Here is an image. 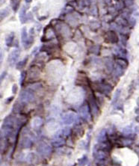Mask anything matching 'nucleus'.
Listing matches in <instances>:
<instances>
[{"mask_svg": "<svg viewBox=\"0 0 139 166\" xmlns=\"http://www.w3.org/2000/svg\"><path fill=\"white\" fill-rule=\"evenodd\" d=\"M52 112H53V114H58L60 112V109L58 108V106H54L52 108Z\"/></svg>", "mask_w": 139, "mask_h": 166, "instance_id": "obj_32", "label": "nucleus"}, {"mask_svg": "<svg viewBox=\"0 0 139 166\" xmlns=\"http://www.w3.org/2000/svg\"><path fill=\"white\" fill-rule=\"evenodd\" d=\"M124 5V3H123L122 2H117V3L116 4L117 9V10H120V9H122L124 8V6H123Z\"/></svg>", "mask_w": 139, "mask_h": 166, "instance_id": "obj_35", "label": "nucleus"}, {"mask_svg": "<svg viewBox=\"0 0 139 166\" xmlns=\"http://www.w3.org/2000/svg\"><path fill=\"white\" fill-rule=\"evenodd\" d=\"M114 72V75L116 77H120L122 75L124 74V69L123 68H121L120 66L117 65V64H115V67H114L113 71Z\"/></svg>", "mask_w": 139, "mask_h": 166, "instance_id": "obj_18", "label": "nucleus"}, {"mask_svg": "<svg viewBox=\"0 0 139 166\" xmlns=\"http://www.w3.org/2000/svg\"><path fill=\"white\" fill-rule=\"evenodd\" d=\"M116 64L120 66L121 68L125 69L128 66V62H127V61L125 59H117L116 60Z\"/></svg>", "mask_w": 139, "mask_h": 166, "instance_id": "obj_23", "label": "nucleus"}, {"mask_svg": "<svg viewBox=\"0 0 139 166\" xmlns=\"http://www.w3.org/2000/svg\"><path fill=\"white\" fill-rule=\"evenodd\" d=\"M35 99V93L31 91L28 90V89H25L23 91L20 93L19 95V100H20L21 103H32Z\"/></svg>", "mask_w": 139, "mask_h": 166, "instance_id": "obj_1", "label": "nucleus"}, {"mask_svg": "<svg viewBox=\"0 0 139 166\" xmlns=\"http://www.w3.org/2000/svg\"><path fill=\"white\" fill-rule=\"evenodd\" d=\"M28 73H26V74L28 75V78L31 80H35V79L38 78L40 74V70L37 66H33L31 67L29 70H28Z\"/></svg>", "mask_w": 139, "mask_h": 166, "instance_id": "obj_10", "label": "nucleus"}, {"mask_svg": "<svg viewBox=\"0 0 139 166\" xmlns=\"http://www.w3.org/2000/svg\"><path fill=\"white\" fill-rule=\"evenodd\" d=\"M89 108H90L91 114L94 116H96L98 114V106L97 103V100L95 97L92 95H90L89 97Z\"/></svg>", "mask_w": 139, "mask_h": 166, "instance_id": "obj_9", "label": "nucleus"}, {"mask_svg": "<svg viewBox=\"0 0 139 166\" xmlns=\"http://www.w3.org/2000/svg\"><path fill=\"white\" fill-rule=\"evenodd\" d=\"M52 147L49 144H48L46 142H42L38 147V152L44 156H49L52 153Z\"/></svg>", "mask_w": 139, "mask_h": 166, "instance_id": "obj_3", "label": "nucleus"}, {"mask_svg": "<svg viewBox=\"0 0 139 166\" xmlns=\"http://www.w3.org/2000/svg\"><path fill=\"white\" fill-rule=\"evenodd\" d=\"M134 132V129H133V126L132 125H128L126 127H124L122 130V134L124 136H128V135H132V133Z\"/></svg>", "mask_w": 139, "mask_h": 166, "instance_id": "obj_20", "label": "nucleus"}, {"mask_svg": "<svg viewBox=\"0 0 139 166\" xmlns=\"http://www.w3.org/2000/svg\"><path fill=\"white\" fill-rule=\"evenodd\" d=\"M33 144V140L29 135H24L21 140V147L23 148H29Z\"/></svg>", "mask_w": 139, "mask_h": 166, "instance_id": "obj_11", "label": "nucleus"}, {"mask_svg": "<svg viewBox=\"0 0 139 166\" xmlns=\"http://www.w3.org/2000/svg\"><path fill=\"white\" fill-rule=\"evenodd\" d=\"M26 8L25 6H23L22 8L20 9V11H19V20H20L21 23H26L27 22V19H26Z\"/></svg>", "mask_w": 139, "mask_h": 166, "instance_id": "obj_16", "label": "nucleus"}, {"mask_svg": "<svg viewBox=\"0 0 139 166\" xmlns=\"http://www.w3.org/2000/svg\"><path fill=\"white\" fill-rule=\"evenodd\" d=\"M1 151H2V143L0 142V153H1Z\"/></svg>", "mask_w": 139, "mask_h": 166, "instance_id": "obj_42", "label": "nucleus"}, {"mask_svg": "<svg viewBox=\"0 0 139 166\" xmlns=\"http://www.w3.org/2000/svg\"><path fill=\"white\" fill-rule=\"evenodd\" d=\"M137 104H138V106H139V97L138 98V100H137Z\"/></svg>", "mask_w": 139, "mask_h": 166, "instance_id": "obj_43", "label": "nucleus"}, {"mask_svg": "<svg viewBox=\"0 0 139 166\" xmlns=\"http://www.w3.org/2000/svg\"><path fill=\"white\" fill-rule=\"evenodd\" d=\"M88 158L86 155H84L82 157L79 159L78 164L79 166H85L88 164Z\"/></svg>", "mask_w": 139, "mask_h": 166, "instance_id": "obj_26", "label": "nucleus"}, {"mask_svg": "<svg viewBox=\"0 0 139 166\" xmlns=\"http://www.w3.org/2000/svg\"><path fill=\"white\" fill-rule=\"evenodd\" d=\"M9 14V10L8 8H5L0 10V18H4L7 17Z\"/></svg>", "mask_w": 139, "mask_h": 166, "instance_id": "obj_30", "label": "nucleus"}, {"mask_svg": "<svg viewBox=\"0 0 139 166\" xmlns=\"http://www.w3.org/2000/svg\"><path fill=\"white\" fill-rule=\"evenodd\" d=\"M102 166H103V165H102Z\"/></svg>", "mask_w": 139, "mask_h": 166, "instance_id": "obj_45", "label": "nucleus"}, {"mask_svg": "<svg viewBox=\"0 0 139 166\" xmlns=\"http://www.w3.org/2000/svg\"><path fill=\"white\" fill-rule=\"evenodd\" d=\"M26 3H30V2H32V0H25Z\"/></svg>", "mask_w": 139, "mask_h": 166, "instance_id": "obj_41", "label": "nucleus"}, {"mask_svg": "<svg viewBox=\"0 0 139 166\" xmlns=\"http://www.w3.org/2000/svg\"><path fill=\"white\" fill-rule=\"evenodd\" d=\"M90 52H91V53L97 55V54H99V52H100V47L98 45H92L90 47Z\"/></svg>", "mask_w": 139, "mask_h": 166, "instance_id": "obj_28", "label": "nucleus"}, {"mask_svg": "<svg viewBox=\"0 0 139 166\" xmlns=\"http://www.w3.org/2000/svg\"><path fill=\"white\" fill-rule=\"evenodd\" d=\"M14 38H15V35H14V32L10 33L6 36V38H5V43H6L7 47H12L14 42Z\"/></svg>", "mask_w": 139, "mask_h": 166, "instance_id": "obj_14", "label": "nucleus"}, {"mask_svg": "<svg viewBox=\"0 0 139 166\" xmlns=\"http://www.w3.org/2000/svg\"><path fill=\"white\" fill-rule=\"evenodd\" d=\"M3 59H4L3 52H0V69H1V68H2V62H3Z\"/></svg>", "mask_w": 139, "mask_h": 166, "instance_id": "obj_36", "label": "nucleus"}, {"mask_svg": "<svg viewBox=\"0 0 139 166\" xmlns=\"http://www.w3.org/2000/svg\"><path fill=\"white\" fill-rule=\"evenodd\" d=\"M61 121L65 125H71L78 121V117L73 112L65 113L61 117Z\"/></svg>", "mask_w": 139, "mask_h": 166, "instance_id": "obj_2", "label": "nucleus"}, {"mask_svg": "<svg viewBox=\"0 0 139 166\" xmlns=\"http://www.w3.org/2000/svg\"><path fill=\"white\" fill-rule=\"evenodd\" d=\"M28 38V31H27V29L26 27H23L21 31V41L22 43H25Z\"/></svg>", "mask_w": 139, "mask_h": 166, "instance_id": "obj_22", "label": "nucleus"}, {"mask_svg": "<svg viewBox=\"0 0 139 166\" xmlns=\"http://www.w3.org/2000/svg\"><path fill=\"white\" fill-rule=\"evenodd\" d=\"M26 71H22L20 73V76H19V85H23V82H24L25 80L26 79Z\"/></svg>", "mask_w": 139, "mask_h": 166, "instance_id": "obj_29", "label": "nucleus"}, {"mask_svg": "<svg viewBox=\"0 0 139 166\" xmlns=\"http://www.w3.org/2000/svg\"><path fill=\"white\" fill-rule=\"evenodd\" d=\"M97 91L103 94H108L112 91V86L107 83H98L97 85Z\"/></svg>", "mask_w": 139, "mask_h": 166, "instance_id": "obj_8", "label": "nucleus"}, {"mask_svg": "<svg viewBox=\"0 0 139 166\" xmlns=\"http://www.w3.org/2000/svg\"><path fill=\"white\" fill-rule=\"evenodd\" d=\"M11 5H12L13 10L14 11H17L20 5V0H12L11 1Z\"/></svg>", "mask_w": 139, "mask_h": 166, "instance_id": "obj_27", "label": "nucleus"}, {"mask_svg": "<svg viewBox=\"0 0 139 166\" xmlns=\"http://www.w3.org/2000/svg\"><path fill=\"white\" fill-rule=\"evenodd\" d=\"M104 65H105V68H106V71L108 72V73H111L112 71H113L114 69V63L112 61L111 59L109 58H106V59H104Z\"/></svg>", "mask_w": 139, "mask_h": 166, "instance_id": "obj_12", "label": "nucleus"}, {"mask_svg": "<svg viewBox=\"0 0 139 166\" xmlns=\"http://www.w3.org/2000/svg\"><path fill=\"white\" fill-rule=\"evenodd\" d=\"M65 141L64 138H54L52 141V144L56 147H60L65 144Z\"/></svg>", "mask_w": 139, "mask_h": 166, "instance_id": "obj_17", "label": "nucleus"}, {"mask_svg": "<svg viewBox=\"0 0 139 166\" xmlns=\"http://www.w3.org/2000/svg\"><path fill=\"white\" fill-rule=\"evenodd\" d=\"M13 99H14V96H13V97H9V99H7V100H6V103H10V102H11V100H12Z\"/></svg>", "mask_w": 139, "mask_h": 166, "instance_id": "obj_39", "label": "nucleus"}, {"mask_svg": "<svg viewBox=\"0 0 139 166\" xmlns=\"http://www.w3.org/2000/svg\"><path fill=\"white\" fill-rule=\"evenodd\" d=\"M79 114L80 117L83 118L85 121H89L90 118V108H89L88 105L85 104L83 105L79 109Z\"/></svg>", "mask_w": 139, "mask_h": 166, "instance_id": "obj_6", "label": "nucleus"}, {"mask_svg": "<svg viewBox=\"0 0 139 166\" xmlns=\"http://www.w3.org/2000/svg\"><path fill=\"white\" fill-rule=\"evenodd\" d=\"M88 1L90 2V4H94L97 2V0H88Z\"/></svg>", "mask_w": 139, "mask_h": 166, "instance_id": "obj_40", "label": "nucleus"}, {"mask_svg": "<svg viewBox=\"0 0 139 166\" xmlns=\"http://www.w3.org/2000/svg\"><path fill=\"white\" fill-rule=\"evenodd\" d=\"M124 5L126 7H130V6L134 5V1L133 0H125L124 1Z\"/></svg>", "mask_w": 139, "mask_h": 166, "instance_id": "obj_31", "label": "nucleus"}, {"mask_svg": "<svg viewBox=\"0 0 139 166\" xmlns=\"http://www.w3.org/2000/svg\"><path fill=\"white\" fill-rule=\"evenodd\" d=\"M106 130H102L100 132H99L98 135H97V142L98 143H100V142H106Z\"/></svg>", "mask_w": 139, "mask_h": 166, "instance_id": "obj_19", "label": "nucleus"}, {"mask_svg": "<svg viewBox=\"0 0 139 166\" xmlns=\"http://www.w3.org/2000/svg\"><path fill=\"white\" fill-rule=\"evenodd\" d=\"M104 40L108 43H117L119 41V38L115 31L110 30L105 34Z\"/></svg>", "mask_w": 139, "mask_h": 166, "instance_id": "obj_4", "label": "nucleus"}, {"mask_svg": "<svg viewBox=\"0 0 139 166\" xmlns=\"http://www.w3.org/2000/svg\"><path fill=\"white\" fill-rule=\"evenodd\" d=\"M33 43H34V37L30 36V37H28L27 40H26L25 43H23V47H25V49H28L31 47V46L33 44Z\"/></svg>", "mask_w": 139, "mask_h": 166, "instance_id": "obj_24", "label": "nucleus"}, {"mask_svg": "<svg viewBox=\"0 0 139 166\" xmlns=\"http://www.w3.org/2000/svg\"><path fill=\"white\" fill-rule=\"evenodd\" d=\"M120 93H121L120 89H117V90L116 91V92L115 93V94H114V97L113 98H112V100H111V104H112V105L117 103V101H118L119 98H120Z\"/></svg>", "mask_w": 139, "mask_h": 166, "instance_id": "obj_25", "label": "nucleus"}, {"mask_svg": "<svg viewBox=\"0 0 139 166\" xmlns=\"http://www.w3.org/2000/svg\"><path fill=\"white\" fill-rule=\"evenodd\" d=\"M28 59V56L25 57L23 60H21L20 61H19V62L17 64V65H16V68L17 70H21L23 69V68H25V66H26V64H27Z\"/></svg>", "mask_w": 139, "mask_h": 166, "instance_id": "obj_21", "label": "nucleus"}, {"mask_svg": "<svg viewBox=\"0 0 139 166\" xmlns=\"http://www.w3.org/2000/svg\"><path fill=\"white\" fill-rule=\"evenodd\" d=\"M36 53H38V47H35V49H34V50L31 52V54H36Z\"/></svg>", "mask_w": 139, "mask_h": 166, "instance_id": "obj_38", "label": "nucleus"}, {"mask_svg": "<svg viewBox=\"0 0 139 166\" xmlns=\"http://www.w3.org/2000/svg\"><path fill=\"white\" fill-rule=\"evenodd\" d=\"M115 1H117V2H118L119 0H115Z\"/></svg>", "mask_w": 139, "mask_h": 166, "instance_id": "obj_44", "label": "nucleus"}, {"mask_svg": "<svg viewBox=\"0 0 139 166\" xmlns=\"http://www.w3.org/2000/svg\"><path fill=\"white\" fill-rule=\"evenodd\" d=\"M104 2L108 6H111V0H104Z\"/></svg>", "mask_w": 139, "mask_h": 166, "instance_id": "obj_37", "label": "nucleus"}, {"mask_svg": "<svg viewBox=\"0 0 139 166\" xmlns=\"http://www.w3.org/2000/svg\"><path fill=\"white\" fill-rule=\"evenodd\" d=\"M17 91H18V86L17 84H14L12 86V93L14 94H16V93H17Z\"/></svg>", "mask_w": 139, "mask_h": 166, "instance_id": "obj_34", "label": "nucleus"}, {"mask_svg": "<svg viewBox=\"0 0 139 166\" xmlns=\"http://www.w3.org/2000/svg\"><path fill=\"white\" fill-rule=\"evenodd\" d=\"M43 88V85H42L41 82H34L31 83L29 85L27 86V89L35 93V91H38L40 90L41 88Z\"/></svg>", "mask_w": 139, "mask_h": 166, "instance_id": "obj_13", "label": "nucleus"}, {"mask_svg": "<svg viewBox=\"0 0 139 166\" xmlns=\"http://www.w3.org/2000/svg\"><path fill=\"white\" fill-rule=\"evenodd\" d=\"M43 124V120L40 117H35L31 121V126L35 129H38Z\"/></svg>", "mask_w": 139, "mask_h": 166, "instance_id": "obj_15", "label": "nucleus"}, {"mask_svg": "<svg viewBox=\"0 0 139 166\" xmlns=\"http://www.w3.org/2000/svg\"><path fill=\"white\" fill-rule=\"evenodd\" d=\"M94 156L97 163L99 164H103L107 158V151L94 149Z\"/></svg>", "mask_w": 139, "mask_h": 166, "instance_id": "obj_5", "label": "nucleus"}, {"mask_svg": "<svg viewBox=\"0 0 139 166\" xmlns=\"http://www.w3.org/2000/svg\"><path fill=\"white\" fill-rule=\"evenodd\" d=\"M19 55H20V50L18 49L14 50L10 52L8 58V61L10 66H13L16 64V62L17 61L18 59H19Z\"/></svg>", "mask_w": 139, "mask_h": 166, "instance_id": "obj_7", "label": "nucleus"}, {"mask_svg": "<svg viewBox=\"0 0 139 166\" xmlns=\"http://www.w3.org/2000/svg\"><path fill=\"white\" fill-rule=\"evenodd\" d=\"M6 75H7V72H6V71H4L3 73L0 75V87H1V85H2V82H3V80H5Z\"/></svg>", "mask_w": 139, "mask_h": 166, "instance_id": "obj_33", "label": "nucleus"}]
</instances>
